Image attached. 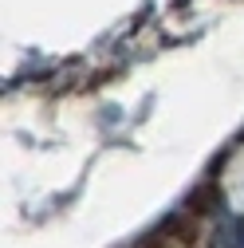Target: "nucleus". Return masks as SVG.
<instances>
[{
    "instance_id": "nucleus-1",
    "label": "nucleus",
    "mask_w": 244,
    "mask_h": 248,
    "mask_svg": "<svg viewBox=\"0 0 244 248\" xmlns=\"http://www.w3.org/2000/svg\"><path fill=\"white\" fill-rule=\"evenodd\" d=\"M213 193H217V185H201V189L189 197V217L205 213V209H209V201H213Z\"/></svg>"
}]
</instances>
